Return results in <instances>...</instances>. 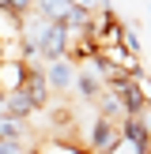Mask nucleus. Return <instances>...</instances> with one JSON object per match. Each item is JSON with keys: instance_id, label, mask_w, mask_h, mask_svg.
<instances>
[{"instance_id": "obj_1", "label": "nucleus", "mask_w": 151, "mask_h": 154, "mask_svg": "<svg viewBox=\"0 0 151 154\" xmlns=\"http://www.w3.org/2000/svg\"><path fill=\"white\" fill-rule=\"evenodd\" d=\"M121 147V120H110L98 113L95 117V132H91V150L95 154H113Z\"/></svg>"}, {"instance_id": "obj_2", "label": "nucleus", "mask_w": 151, "mask_h": 154, "mask_svg": "<svg viewBox=\"0 0 151 154\" xmlns=\"http://www.w3.org/2000/svg\"><path fill=\"white\" fill-rule=\"evenodd\" d=\"M42 75H45V83H49V90H76V75H79V68L64 57V60H49Z\"/></svg>"}, {"instance_id": "obj_3", "label": "nucleus", "mask_w": 151, "mask_h": 154, "mask_svg": "<svg viewBox=\"0 0 151 154\" xmlns=\"http://www.w3.org/2000/svg\"><path fill=\"white\" fill-rule=\"evenodd\" d=\"M23 94L30 98V105H34V109H45V102H49V83H45L42 68H30L27 83H23Z\"/></svg>"}, {"instance_id": "obj_4", "label": "nucleus", "mask_w": 151, "mask_h": 154, "mask_svg": "<svg viewBox=\"0 0 151 154\" xmlns=\"http://www.w3.org/2000/svg\"><path fill=\"white\" fill-rule=\"evenodd\" d=\"M34 11L42 15V19H49V23H68L72 4H68V0H34Z\"/></svg>"}, {"instance_id": "obj_5", "label": "nucleus", "mask_w": 151, "mask_h": 154, "mask_svg": "<svg viewBox=\"0 0 151 154\" xmlns=\"http://www.w3.org/2000/svg\"><path fill=\"white\" fill-rule=\"evenodd\" d=\"M102 90H106V83L98 79V75H91V72H79V75H76V94H79L83 102H98Z\"/></svg>"}, {"instance_id": "obj_6", "label": "nucleus", "mask_w": 151, "mask_h": 154, "mask_svg": "<svg viewBox=\"0 0 151 154\" xmlns=\"http://www.w3.org/2000/svg\"><path fill=\"white\" fill-rule=\"evenodd\" d=\"M0 8L11 15H19V19H27L30 11H34V0H0Z\"/></svg>"}, {"instance_id": "obj_7", "label": "nucleus", "mask_w": 151, "mask_h": 154, "mask_svg": "<svg viewBox=\"0 0 151 154\" xmlns=\"http://www.w3.org/2000/svg\"><path fill=\"white\" fill-rule=\"evenodd\" d=\"M19 135H23V120L0 117V139H19Z\"/></svg>"}, {"instance_id": "obj_8", "label": "nucleus", "mask_w": 151, "mask_h": 154, "mask_svg": "<svg viewBox=\"0 0 151 154\" xmlns=\"http://www.w3.org/2000/svg\"><path fill=\"white\" fill-rule=\"evenodd\" d=\"M132 83H136V90H140V98L151 105V75L143 72V68H136V72H132Z\"/></svg>"}, {"instance_id": "obj_9", "label": "nucleus", "mask_w": 151, "mask_h": 154, "mask_svg": "<svg viewBox=\"0 0 151 154\" xmlns=\"http://www.w3.org/2000/svg\"><path fill=\"white\" fill-rule=\"evenodd\" d=\"M0 154H23V143L19 139H0Z\"/></svg>"}]
</instances>
